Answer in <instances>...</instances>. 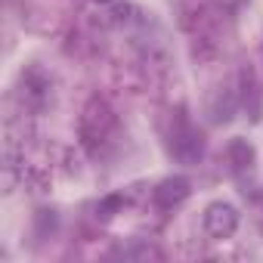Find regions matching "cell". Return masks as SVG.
I'll use <instances>...</instances> for the list:
<instances>
[{
    "instance_id": "cell-1",
    "label": "cell",
    "mask_w": 263,
    "mask_h": 263,
    "mask_svg": "<svg viewBox=\"0 0 263 263\" xmlns=\"http://www.w3.org/2000/svg\"><path fill=\"white\" fill-rule=\"evenodd\" d=\"M115 134V111L102 99H90L81 111V143L96 155Z\"/></svg>"
},
{
    "instance_id": "cell-2",
    "label": "cell",
    "mask_w": 263,
    "mask_h": 263,
    "mask_svg": "<svg viewBox=\"0 0 263 263\" xmlns=\"http://www.w3.org/2000/svg\"><path fill=\"white\" fill-rule=\"evenodd\" d=\"M201 223H204V232L211 238L223 241V238H232L235 235V229H238V211L229 201H211L204 208V220Z\"/></svg>"
},
{
    "instance_id": "cell-3",
    "label": "cell",
    "mask_w": 263,
    "mask_h": 263,
    "mask_svg": "<svg viewBox=\"0 0 263 263\" xmlns=\"http://www.w3.org/2000/svg\"><path fill=\"white\" fill-rule=\"evenodd\" d=\"M189 195H192V183L186 177H167L155 189V204L164 208V211H171V208H180Z\"/></svg>"
},
{
    "instance_id": "cell-4",
    "label": "cell",
    "mask_w": 263,
    "mask_h": 263,
    "mask_svg": "<svg viewBox=\"0 0 263 263\" xmlns=\"http://www.w3.org/2000/svg\"><path fill=\"white\" fill-rule=\"evenodd\" d=\"M99 4H108V0H99Z\"/></svg>"
}]
</instances>
